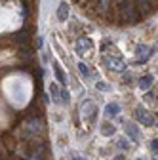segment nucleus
I'll use <instances>...</instances> for the list:
<instances>
[{
    "label": "nucleus",
    "mask_w": 158,
    "mask_h": 160,
    "mask_svg": "<svg viewBox=\"0 0 158 160\" xmlns=\"http://www.w3.org/2000/svg\"><path fill=\"white\" fill-rule=\"evenodd\" d=\"M116 6H118V13L126 19V23H133L137 19V10L133 6V0H116Z\"/></svg>",
    "instance_id": "obj_1"
},
{
    "label": "nucleus",
    "mask_w": 158,
    "mask_h": 160,
    "mask_svg": "<svg viewBox=\"0 0 158 160\" xmlns=\"http://www.w3.org/2000/svg\"><path fill=\"white\" fill-rule=\"evenodd\" d=\"M133 116H135L137 122H141V124H145V126H152V124H154V120H156L151 112H147V111L141 109V107H137V109L133 111Z\"/></svg>",
    "instance_id": "obj_2"
},
{
    "label": "nucleus",
    "mask_w": 158,
    "mask_h": 160,
    "mask_svg": "<svg viewBox=\"0 0 158 160\" xmlns=\"http://www.w3.org/2000/svg\"><path fill=\"white\" fill-rule=\"evenodd\" d=\"M135 52H137V61H135L137 65H143V63H147V61H149V57L152 55V50H149L145 44H139Z\"/></svg>",
    "instance_id": "obj_3"
},
{
    "label": "nucleus",
    "mask_w": 158,
    "mask_h": 160,
    "mask_svg": "<svg viewBox=\"0 0 158 160\" xmlns=\"http://www.w3.org/2000/svg\"><path fill=\"white\" fill-rule=\"evenodd\" d=\"M105 65L112 71H126V63L122 61L120 57H107L105 59Z\"/></svg>",
    "instance_id": "obj_4"
},
{
    "label": "nucleus",
    "mask_w": 158,
    "mask_h": 160,
    "mask_svg": "<svg viewBox=\"0 0 158 160\" xmlns=\"http://www.w3.org/2000/svg\"><path fill=\"white\" fill-rule=\"evenodd\" d=\"M53 72H55L57 82L61 84L63 88H67V74L63 72V69H61V65H59V63H53Z\"/></svg>",
    "instance_id": "obj_5"
},
{
    "label": "nucleus",
    "mask_w": 158,
    "mask_h": 160,
    "mask_svg": "<svg viewBox=\"0 0 158 160\" xmlns=\"http://www.w3.org/2000/svg\"><path fill=\"white\" fill-rule=\"evenodd\" d=\"M124 128H126V133L130 135L131 141H139V130H137V126L133 122H126Z\"/></svg>",
    "instance_id": "obj_6"
},
{
    "label": "nucleus",
    "mask_w": 158,
    "mask_h": 160,
    "mask_svg": "<svg viewBox=\"0 0 158 160\" xmlns=\"http://www.w3.org/2000/svg\"><path fill=\"white\" fill-rule=\"evenodd\" d=\"M57 19L59 21H67L69 19V4L67 2H61L57 8Z\"/></svg>",
    "instance_id": "obj_7"
},
{
    "label": "nucleus",
    "mask_w": 158,
    "mask_h": 160,
    "mask_svg": "<svg viewBox=\"0 0 158 160\" xmlns=\"http://www.w3.org/2000/svg\"><path fill=\"white\" fill-rule=\"evenodd\" d=\"M90 46H91L90 38H80V40L76 42V48H74V50H76V53H78V55H82V53H84Z\"/></svg>",
    "instance_id": "obj_8"
},
{
    "label": "nucleus",
    "mask_w": 158,
    "mask_h": 160,
    "mask_svg": "<svg viewBox=\"0 0 158 160\" xmlns=\"http://www.w3.org/2000/svg\"><path fill=\"white\" fill-rule=\"evenodd\" d=\"M133 2L137 4V8H139L141 13H149L152 10V2H151V0H133Z\"/></svg>",
    "instance_id": "obj_9"
},
{
    "label": "nucleus",
    "mask_w": 158,
    "mask_h": 160,
    "mask_svg": "<svg viewBox=\"0 0 158 160\" xmlns=\"http://www.w3.org/2000/svg\"><path fill=\"white\" fill-rule=\"evenodd\" d=\"M152 82H154V76H152V74H145V76L139 80V88H141L143 92H147V90L152 86Z\"/></svg>",
    "instance_id": "obj_10"
},
{
    "label": "nucleus",
    "mask_w": 158,
    "mask_h": 160,
    "mask_svg": "<svg viewBox=\"0 0 158 160\" xmlns=\"http://www.w3.org/2000/svg\"><path fill=\"white\" fill-rule=\"evenodd\" d=\"M50 95H52V99H53V103H59V99H61V92H59V86H57L55 82L50 84Z\"/></svg>",
    "instance_id": "obj_11"
},
{
    "label": "nucleus",
    "mask_w": 158,
    "mask_h": 160,
    "mask_svg": "<svg viewBox=\"0 0 158 160\" xmlns=\"http://www.w3.org/2000/svg\"><path fill=\"white\" fill-rule=\"evenodd\" d=\"M118 112H120V107H118L116 103H109L105 107V114L107 116H118Z\"/></svg>",
    "instance_id": "obj_12"
},
{
    "label": "nucleus",
    "mask_w": 158,
    "mask_h": 160,
    "mask_svg": "<svg viewBox=\"0 0 158 160\" xmlns=\"http://www.w3.org/2000/svg\"><path fill=\"white\" fill-rule=\"evenodd\" d=\"M95 88L99 90V92H109V90H111V86H109L107 82H103V80H97V82H95Z\"/></svg>",
    "instance_id": "obj_13"
},
{
    "label": "nucleus",
    "mask_w": 158,
    "mask_h": 160,
    "mask_svg": "<svg viewBox=\"0 0 158 160\" xmlns=\"http://www.w3.org/2000/svg\"><path fill=\"white\" fill-rule=\"evenodd\" d=\"M101 132H103V135H112V133H114V126L103 124V126H101Z\"/></svg>",
    "instance_id": "obj_14"
},
{
    "label": "nucleus",
    "mask_w": 158,
    "mask_h": 160,
    "mask_svg": "<svg viewBox=\"0 0 158 160\" xmlns=\"http://www.w3.org/2000/svg\"><path fill=\"white\" fill-rule=\"evenodd\" d=\"M61 101L65 103V105H69L71 103V93H69V90L65 88V90H61Z\"/></svg>",
    "instance_id": "obj_15"
},
{
    "label": "nucleus",
    "mask_w": 158,
    "mask_h": 160,
    "mask_svg": "<svg viewBox=\"0 0 158 160\" xmlns=\"http://www.w3.org/2000/svg\"><path fill=\"white\" fill-rule=\"evenodd\" d=\"M78 71H80V74H82V76H90V69H88V65H86V63H82V61L78 63Z\"/></svg>",
    "instance_id": "obj_16"
},
{
    "label": "nucleus",
    "mask_w": 158,
    "mask_h": 160,
    "mask_svg": "<svg viewBox=\"0 0 158 160\" xmlns=\"http://www.w3.org/2000/svg\"><path fill=\"white\" fill-rule=\"evenodd\" d=\"M118 147H120V149H128L130 141H128V139H120V141H118Z\"/></svg>",
    "instance_id": "obj_17"
},
{
    "label": "nucleus",
    "mask_w": 158,
    "mask_h": 160,
    "mask_svg": "<svg viewBox=\"0 0 158 160\" xmlns=\"http://www.w3.org/2000/svg\"><path fill=\"white\" fill-rule=\"evenodd\" d=\"M151 149H152V152L158 154V139H152V141H151Z\"/></svg>",
    "instance_id": "obj_18"
},
{
    "label": "nucleus",
    "mask_w": 158,
    "mask_h": 160,
    "mask_svg": "<svg viewBox=\"0 0 158 160\" xmlns=\"http://www.w3.org/2000/svg\"><path fill=\"white\" fill-rule=\"evenodd\" d=\"M109 2H111V0H99L97 4H99V8H101V10H107V8H109Z\"/></svg>",
    "instance_id": "obj_19"
},
{
    "label": "nucleus",
    "mask_w": 158,
    "mask_h": 160,
    "mask_svg": "<svg viewBox=\"0 0 158 160\" xmlns=\"http://www.w3.org/2000/svg\"><path fill=\"white\" fill-rule=\"evenodd\" d=\"M36 48H42V38H40V36L36 38Z\"/></svg>",
    "instance_id": "obj_20"
},
{
    "label": "nucleus",
    "mask_w": 158,
    "mask_h": 160,
    "mask_svg": "<svg viewBox=\"0 0 158 160\" xmlns=\"http://www.w3.org/2000/svg\"><path fill=\"white\" fill-rule=\"evenodd\" d=\"M112 160H126V156H124V154H118V156H116V158H112Z\"/></svg>",
    "instance_id": "obj_21"
},
{
    "label": "nucleus",
    "mask_w": 158,
    "mask_h": 160,
    "mask_svg": "<svg viewBox=\"0 0 158 160\" xmlns=\"http://www.w3.org/2000/svg\"><path fill=\"white\" fill-rule=\"evenodd\" d=\"M72 160H86V158H72Z\"/></svg>",
    "instance_id": "obj_22"
},
{
    "label": "nucleus",
    "mask_w": 158,
    "mask_h": 160,
    "mask_svg": "<svg viewBox=\"0 0 158 160\" xmlns=\"http://www.w3.org/2000/svg\"><path fill=\"white\" fill-rule=\"evenodd\" d=\"M156 126H158V114H156Z\"/></svg>",
    "instance_id": "obj_23"
}]
</instances>
